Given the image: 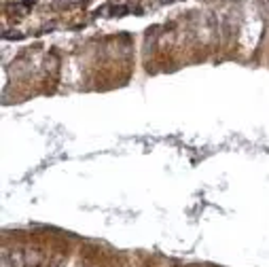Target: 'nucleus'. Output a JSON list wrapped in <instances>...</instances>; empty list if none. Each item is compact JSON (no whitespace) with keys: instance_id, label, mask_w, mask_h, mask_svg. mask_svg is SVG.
<instances>
[{"instance_id":"1","label":"nucleus","mask_w":269,"mask_h":267,"mask_svg":"<svg viewBox=\"0 0 269 267\" xmlns=\"http://www.w3.org/2000/svg\"><path fill=\"white\" fill-rule=\"evenodd\" d=\"M23 4H25V6H30V4H34V0H23Z\"/></svg>"}]
</instances>
